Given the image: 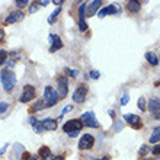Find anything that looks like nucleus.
Listing matches in <instances>:
<instances>
[{
    "label": "nucleus",
    "mask_w": 160,
    "mask_h": 160,
    "mask_svg": "<svg viewBox=\"0 0 160 160\" xmlns=\"http://www.w3.org/2000/svg\"><path fill=\"white\" fill-rule=\"evenodd\" d=\"M8 109H9V103H8V102H0V115L4 114Z\"/></svg>",
    "instance_id": "29"
},
{
    "label": "nucleus",
    "mask_w": 160,
    "mask_h": 160,
    "mask_svg": "<svg viewBox=\"0 0 160 160\" xmlns=\"http://www.w3.org/2000/svg\"><path fill=\"white\" fill-rule=\"evenodd\" d=\"M137 105H138V109L140 111H147L146 105H147V102H146V98H140L138 102H137Z\"/></svg>",
    "instance_id": "25"
},
{
    "label": "nucleus",
    "mask_w": 160,
    "mask_h": 160,
    "mask_svg": "<svg viewBox=\"0 0 160 160\" xmlns=\"http://www.w3.org/2000/svg\"><path fill=\"white\" fill-rule=\"evenodd\" d=\"M147 152H148V147L146 146V144H143V146H141V148L138 150V154H140V156H146V154H147Z\"/></svg>",
    "instance_id": "30"
},
{
    "label": "nucleus",
    "mask_w": 160,
    "mask_h": 160,
    "mask_svg": "<svg viewBox=\"0 0 160 160\" xmlns=\"http://www.w3.org/2000/svg\"><path fill=\"white\" fill-rule=\"evenodd\" d=\"M84 12H86V4H82L79 8V29L83 32V31H86L88 29V23L84 22Z\"/></svg>",
    "instance_id": "13"
},
{
    "label": "nucleus",
    "mask_w": 160,
    "mask_h": 160,
    "mask_svg": "<svg viewBox=\"0 0 160 160\" xmlns=\"http://www.w3.org/2000/svg\"><path fill=\"white\" fill-rule=\"evenodd\" d=\"M93 144H95V137L90 134H84L79 141V148L80 150H89L93 147Z\"/></svg>",
    "instance_id": "9"
},
{
    "label": "nucleus",
    "mask_w": 160,
    "mask_h": 160,
    "mask_svg": "<svg viewBox=\"0 0 160 160\" xmlns=\"http://www.w3.org/2000/svg\"><path fill=\"white\" fill-rule=\"evenodd\" d=\"M128 101H130V95H128V93H124V96L121 98V105L122 106L127 105V103H128Z\"/></svg>",
    "instance_id": "31"
},
{
    "label": "nucleus",
    "mask_w": 160,
    "mask_h": 160,
    "mask_svg": "<svg viewBox=\"0 0 160 160\" xmlns=\"http://www.w3.org/2000/svg\"><path fill=\"white\" fill-rule=\"evenodd\" d=\"M35 10H38V2L32 3V6L29 8V13H35Z\"/></svg>",
    "instance_id": "35"
},
{
    "label": "nucleus",
    "mask_w": 160,
    "mask_h": 160,
    "mask_svg": "<svg viewBox=\"0 0 160 160\" xmlns=\"http://www.w3.org/2000/svg\"><path fill=\"white\" fill-rule=\"evenodd\" d=\"M23 159L25 160H38V157L32 156V154H29V153H23Z\"/></svg>",
    "instance_id": "34"
},
{
    "label": "nucleus",
    "mask_w": 160,
    "mask_h": 160,
    "mask_svg": "<svg viewBox=\"0 0 160 160\" xmlns=\"http://www.w3.org/2000/svg\"><path fill=\"white\" fill-rule=\"evenodd\" d=\"M0 80L3 84V89L6 92H12L13 88L16 86V76L13 74V72H10L9 68H4L0 73Z\"/></svg>",
    "instance_id": "1"
},
{
    "label": "nucleus",
    "mask_w": 160,
    "mask_h": 160,
    "mask_svg": "<svg viewBox=\"0 0 160 160\" xmlns=\"http://www.w3.org/2000/svg\"><path fill=\"white\" fill-rule=\"evenodd\" d=\"M47 108V105H45V101H44V99H38V101L35 102L34 103V106H32V108H31V111H44Z\"/></svg>",
    "instance_id": "20"
},
{
    "label": "nucleus",
    "mask_w": 160,
    "mask_h": 160,
    "mask_svg": "<svg viewBox=\"0 0 160 160\" xmlns=\"http://www.w3.org/2000/svg\"><path fill=\"white\" fill-rule=\"evenodd\" d=\"M32 127H34V131L37 134H41L42 131H44V128H42V125H41V121H38V119L32 124Z\"/></svg>",
    "instance_id": "23"
},
{
    "label": "nucleus",
    "mask_w": 160,
    "mask_h": 160,
    "mask_svg": "<svg viewBox=\"0 0 160 160\" xmlns=\"http://www.w3.org/2000/svg\"><path fill=\"white\" fill-rule=\"evenodd\" d=\"M54 3H55V4H58L60 8H61V4H63L64 2H63V0H60V2H58V0H54Z\"/></svg>",
    "instance_id": "40"
},
{
    "label": "nucleus",
    "mask_w": 160,
    "mask_h": 160,
    "mask_svg": "<svg viewBox=\"0 0 160 160\" xmlns=\"http://www.w3.org/2000/svg\"><path fill=\"white\" fill-rule=\"evenodd\" d=\"M70 111H73V106H72V105H67V106H66V108L63 109V112L60 114V118H63L64 115L67 114V112H70Z\"/></svg>",
    "instance_id": "32"
},
{
    "label": "nucleus",
    "mask_w": 160,
    "mask_h": 160,
    "mask_svg": "<svg viewBox=\"0 0 160 160\" xmlns=\"http://www.w3.org/2000/svg\"><path fill=\"white\" fill-rule=\"evenodd\" d=\"M98 160H111L109 156H105V157H102V159H98Z\"/></svg>",
    "instance_id": "42"
},
{
    "label": "nucleus",
    "mask_w": 160,
    "mask_h": 160,
    "mask_svg": "<svg viewBox=\"0 0 160 160\" xmlns=\"http://www.w3.org/2000/svg\"><path fill=\"white\" fill-rule=\"evenodd\" d=\"M44 101H45L47 108H51V106L57 105V102L60 101L57 92H55L51 86H47L45 90H44Z\"/></svg>",
    "instance_id": "3"
},
{
    "label": "nucleus",
    "mask_w": 160,
    "mask_h": 160,
    "mask_svg": "<svg viewBox=\"0 0 160 160\" xmlns=\"http://www.w3.org/2000/svg\"><path fill=\"white\" fill-rule=\"evenodd\" d=\"M144 57H146V60H147L152 66H157V64H159V57H157L154 52H150V51H148V52H146Z\"/></svg>",
    "instance_id": "19"
},
{
    "label": "nucleus",
    "mask_w": 160,
    "mask_h": 160,
    "mask_svg": "<svg viewBox=\"0 0 160 160\" xmlns=\"http://www.w3.org/2000/svg\"><path fill=\"white\" fill-rule=\"evenodd\" d=\"M38 154L42 157V160H44V159H47V157H50V156H51V150H50L48 147H47V146H44V147L39 148Z\"/></svg>",
    "instance_id": "21"
},
{
    "label": "nucleus",
    "mask_w": 160,
    "mask_h": 160,
    "mask_svg": "<svg viewBox=\"0 0 160 160\" xmlns=\"http://www.w3.org/2000/svg\"><path fill=\"white\" fill-rule=\"evenodd\" d=\"M60 12H61V8H57V9H55L54 12L50 15V18H48V23H54L55 19H57V16L60 15Z\"/></svg>",
    "instance_id": "22"
},
{
    "label": "nucleus",
    "mask_w": 160,
    "mask_h": 160,
    "mask_svg": "<svg viewBox=\"0 0 160 160\" xmlns=\"http://www.w3.org/2000/svg\"><path fill=\"white\" fill-rule=\"evenodd\" d=\"M122 118H124V121H127V124H130V127L131 128H134V130H140V128L143 127V122H141V119H140L138 115L125 114Z\"/></svg>",
    "instance_id": "7"
},
{
    "label": "nucleus",
    "mask_w": 160,
    "mask_h": 160,
    "mask_svg": "<svg viewBox=\"0 0 160 160\" xmlns=\"http://www.w3.org/2000/svg\"><path fill=\"white\" fill-rule=\"evenodd\" d=\"M148 141H150V144H156L160 141V127H156V128L153 130V134L150 135Z\"/></svg>",
    "instance_id": "18"
},
{
    "label": "nucleus",
    "mask_w": 160,
    "mask_h": 160,
    "mask_svg": "<svg viewBox=\"0 0 160 160\" xmlns=\"http://www.w3.org/2000/svg\"><path fill=\"white\" fill-rule=\"evenodd\" d=\"M127 9H128V12H131V13L140 12V9H141V2L130 0V2H127Z\"/></svg>",
    "instance_id": "17"
},
{
    "label": "nucleus",
    "mask_w": 160,
    "mask_h": 160,
    "mask_svg": "<svg viewBox=\"0 0 160 160\" xmlns=\"http://www.w3.org/2000/svg\"><path fill=\"white\" fill-rule=\"evenodd\" d=\"M150 152H152L153 156H160V144H156V146H153L150 148Z\"/></svg>",
    "instance_id": "27"
},
{
    "label": "nucleus",
    "mask_w": 160,
    "mask_h": 160,
    "mask_svg": "<svg viewBox=\"0 0 160 160\" xmlns=\"http://www.w3.org/2000/svg\"><path fill=\"white\" fill-rule=\"evenodd\" d=\"M147 111H150L152 114H157L160 111V99H157V98H152L150 101H148L147 103Z\"/></svg>",
    "instance_id": "16"
},
{
    "label": "nucleus",
    "mask_w": 160,
    "mask_h": 160,
    "mask_svg": "<svg viewBox=\"0 0 160 160\" xmlns=\"http://www.w3.org/2000/svg\"><path fill=\"white\" fill-rule=\"evenodd\" d=\"M35 95H37V90H35L34 86H32V84H26L25 88H23V92H22L21 98H19V102L28 103V102H31L34 99Z\"/></svg>",
    "instance_id": "6"
},
{
    "label": "nucleus",
    "mask_w": 160,
    "mask_h": 160,
    "mask_svg": "<svg viewBox=\"0 0 160 160\" xmlns=\"http://www.w3.org/2000/svg\"><path fill=\"white\" fill-rule=\"evenodd\" d=\"M38 4H41V6H47L48 2H45V0H44V2H38Z\"/></svg>",
    "instance_id": "41"
},
{
    "label": "nucleus",
    "mask_w": 160,
    "mask_h": 160,
    "mask_svg": "<svg viewBox=\"0 0 160 160\" xmlns=\"http://www.w3.org/2000/svg\"><path fill=\"white\" fill-rule=\"evenodd\" d=\"M80 121H82V124H83V125L89 127V128H99V122H98L96 115H95V112H92V111L82 114Z\"/></svg>",
    "instance_id": "4"
},
{
    "label": "nucleus",
    "mask_w": 160,
    "mask_h": 160,
    "mask_svg": "<svg viewBox=\"0 0 160 160\" xmlns=\"http://www.w3.org/2000/svg\"><path fill=\"white\" fill-rule=\"evenodd\" d=\"M82 128H83V124L80 119H70L63 125V131L67 132V135L70 137H77Z\"/></svg>",
    "instance_id": "2"
},
{
    "label": "nucleus",
    "mask_w": 160,
    "mask_h": 160,
    "mask_svg": "<svg viewBox=\"0 0 160 160\" xmlns=\"http://www.w3.org/2000/svg\"><path fill=\"white\" fill-rule=\"evenodd\" d=\"M64 72L67 73L70 77H73V79H74V77H77V74H79V70H76V68H70V67H66V68H64Z\"/></svg>",
    "instance_id": "24"
},
{
    "label": "nucleus",
    "mask_w": 160,
    "mask_h": 160,
    "mask_svg": "<svg viewBox=\"0 0 160 160\" xmlns=\"http://www.w3.org/2000/svg\"><path fill=\"white\" fill-rule=\"evenodd\" d=\"M48 39H50V52H55L57 50L63 48V41L60 38V35H55V34H50L48 35Z\"/></svg>",
    "instance_id": "10"
},
{
    "label": "nucleus",
    "mask_w": 160,
    "mask_h": 160,
    "mask_svg": "<svg viewBox=\"0 0 160 160\" xmlns=\"http://www.w3.org/2000/svg\"><path fill=\"white\" fill-rule=\"evenodd\" d=\"M57 83H58V90H57V95H58V99H64L68 93V80L66 76H58L57 77Z\"/></svg>",
    "instance_id": "5"
},
{
    "label": "nucleus",
    "mask_w": 160,
    "mask_h": 160,
    "mask_svg": "<svg viewBox=\"0 0 160 160\" xmlns=\"http://www.w3.org/2000/svg\"><path fill=\"white\" fill-rule=\"evenodd\" d=\"M86 95H88V86H80L77 88L74 92H73V101L76 103H83L84 99H86Z\"/></svg>",
    "instance_id": "8"
},
{
    "label": "nucleus",
    "mask_w": 160,
    "mask_h": 160,
    "mask_svg": "<svg viewBox=\"0 0 160 160\" xmlns=\"http://www.w3.org/2000/svg\"><path fill=\"white\" fill-rule=\"evenodd\" d=\"M103 3L102 0H95V2H90L89 4H86V10H88V16H93L95 13L99 10L101 4Z\"/></svg>",
    "instance_id": "15"
},
{
    "label": "nucleus",
    "mask_w": 160,
    "mask_h": 160,
    "mask_svg": "<svg viewBox=\"0 0 160 160\" xmlns=\"http://www.w3.org/2000/svg\"><path fill=\"white\" fill-rule=\"evenodd\" d=\"M15 4H16L18 8H25V6L29 4V2L28 0H15Z\"/></svg>",
    "instance_id": "28"
},
{
    "label": "nucleus",
    "mask_w": 160,
    "mask_h": 160,
    "mask_svg": "<svg viewBox=\"0 0 160 160\" xmlns=\"http://www.w3.org/2000/svg\"><path fill=\"white\" fill-rule=\"evenodd\" d=\"M144 160H153V159H144Z\"/></svg>",
    "instance_id": "45"
},
{
    "label": "nucleus",
    "mask_w": 160,
    "mask_h": 160,
    "mask_svg": "<svg viewBox=\"0 0 160 160\" xmlns=\"http://www.w3.org/2000/svg\"><path fill=\"white\" fill-rule=\"evenodd\" d=\"M35 121H37V118H35V117H29V119H28V122H29L31 125H32Z\"/></svg>",
    "instance_id": "38"
},
{
    "label": "nucleus",
    "mask_w": 160,
    "mask_h": 160,
    "mask_svg": "<svg viewBox=\"0 0 160 160\" xmlns=\"http://www.w3.org/2000/svg\"><path fill=\"white\" fill-rule=\"evenodd\" d=\"M3 38H4V31L2 29V28H0V41H2Z\"/></svg>",
    "instance_id": "39"
},
{
    "label": "nucleus",
    "mask_w": 160,
    "mask_h": 160,
    "mask_svg": "<svg viewBox=\"0 0 160 160\" xmlns=\"http://www.w3.org/2000/svg\"><path fill=\"white\" fill-rule=\"evenodd\" d=\"M156 118H157V119H160V114H156Z\"/></svg>",
    "instance_id": "43"
},
{
    "label": "nucleus",
    "mask_w": 160,
    "mask_h": 160,
    "mask_svg": "<svg viewBox=\"0 0 160 160\" xmlns=\"http://www.w3.org/2000/svg\"><path fill=\"white\" fill-rule=\"evenodd\" d=\"M8 147H9V144H8V143H6V144H4V146H3V147L0 148V156H2V154H3V153H4V152H6V148H8Z\"/></svg>",
    "instance_id": "37"
},
{
    "label": "nucleus",
    "mask_w": 160,
    "mask_h": 160,
    "mask_svg": "<svg viewBox=\"0 0 160 160\" xmlns=\"http://www.w3.org/2000/svg\"><path fill=\"white\" fill-rule=\"evenodd\" d=\"M23 12H21V10H16V12H12L9 13V16L4 18V25H12V23H16V22L22 21L23 19Z\"/></svg>",
    "instance_id": "11"
},
{
    "label": "nucleus",
    "mask_w": 160,
    "mask_h": 160,
    "mask_svg": "<svg viewBox=\"0 0 160 160\" xmlns=\"http://www.w3.org/2000/svg\"><path fill=\"white\" fill-rule=\"evenodd\" d=\"M6 60H8V51L0 50V66L6 63Z\"/></svg>",
    "instance_id": "26"
},
{
    "label": "nucleus",
    "mask_w": 160,
    "mask_h": 160,
    "mask_svg": "<svg viewBox=\"0 0 160 160\" xmlns=\"http://www.w3.org/2000/svg\"><path fill=\"white\" fill-rule=\"evenodd\" d=\"M41 125H42V128L47 131H55L57 127H58V122L52 118H45L41 121Z\"/></svg>",
    "instance_id": "14"
},
{
    "label": "nucleus",
    "mask_w": 160,
    "mask_h": 160,
    "mask_svg": "<svg viewBox=\"0 0 160 160\" xmlns=\"http://www.w3.org/2000/svg\"><path fill=\"white\" fill-rule=\"evenodd\" d=\"M119 12V8L117 6V4H108L106 8H103L102 10H99V13H98V16L101 18H105L108 16V15H117V13Z\"/></svg>",
    "instance_id": "12"
},
{
    "label": "nucleus",
    "mask_w": 160,
    "mask_h": 160,
    "mask_svg": "<svg viewBox=\"0 0 160 160\" xmlns=\"http://www.w3.org/2000/svg\"><path fill=\"white\" fill-rule=\"evenodd\" d=\"M156 84H157V86H159V84H160V80H159V82H157V83H156Z\"/></svg>",
    "instance_id": "44"
},
{
    "label": "nucleus",
    "mask_w": 160,
    "mask_h": 160,
    "mask_svg": "<svg viewBox=\"0 0 160 160\" xmlns=\"http://www.w3.org/2000/svg\"><path fill=\"white\" fill-rule=\"evenodd\" d=\"M90 77H92V79H95V80L99 79V77H101V73H99V70H92V72H90Z\"/></svg>",
    "instance_id": "33"
},
{
    "label": "nucleus",
    "mask_w": 160,
    "mask_h": 160,
    "mask_svg": "<svg viewBox=\"0 0 160 160\" xmlns=\"http://www.w3.org/2000/svg\"><path fill=\"white\" fill-rule=\"evenodd\" d=\"M44 160H64V156H55V157L50 156V157H47V159H44Z\"/></svg>",
    "instance_id": "36"
}]
</instances>
